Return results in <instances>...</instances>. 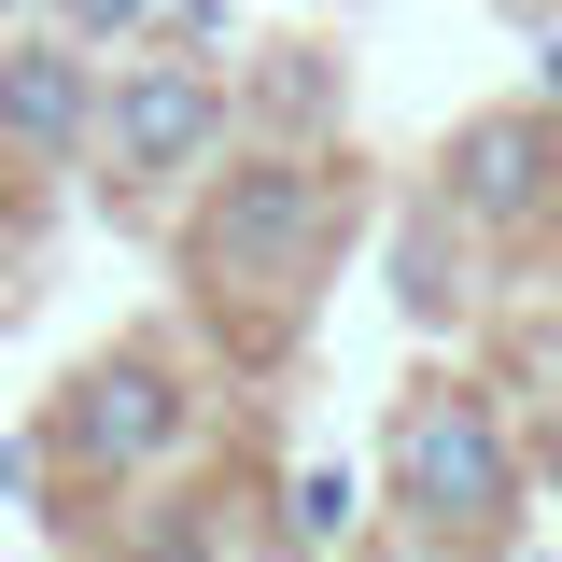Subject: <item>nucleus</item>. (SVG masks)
Listing matches in <instances>:
<instances>
[{
	"label": "nucleus",
	"instance_id": "4",
	"mask_svg": "<svg viewBox=\"0 0 562 562\" xmlns=\"http://www.w3.org/2000/svg\"><path fill=\"white\" fill-rule=\"evenodd\" d=\"M183 422H198L183 351L127 338V351H99V366L57 394V464H70V479H99V492H127L140 464H169V450H183Z\"/></svg>",
	"mask_w": 562,
	"mask_h": 562
},
{
	"label": "nucleus",
	"instance_id": "7",
	"mask_svg": "<svg viewBox=\"0 0 562 562\" xmlns=\"http://www.w3.org/2000/svg\"><path fill=\"white\" fill-rule=\"evenodd\" d=\"M155 14H169V0H57V29H70V43H140Z\"/></svg>",
	"mask_w": 562,
	"mask_h": 562
},
{
	"label": "nucleus",
	"instance_id": "1",
	"mask_svg": "<svg viewBox=\"0 0 562 562\" xmlns=\"http://www.w3.org/2000/svg\"><path fill=\"white\" fill-rule=\"evenodd\" d=\"M380 492H394L408 549H436V562H492L506 535H520V492H535V450H520V422L492 408L479 380H422L408 408H394V450H380Z\"/></svg>",
	"mask_w": 562,
	"mask_h": 562
},
{
	"label": "nucleus",
	"instance_id": "2",
	"mask_svg": "<svg viewBox=\"0 0 562 562\" xmlns=\"http://www.w3.org/2000/svg\"><path fill=\"white\" fill-rule=\"evenodd\" d=\"M324 254H338V183L310 155H254L198 211V281H211L225 324H295L310 281H324Z\"/></svg>",
	"mask_w": 562,
	"mask_h": 562
},
{
	"label": "nucleus",
	"instance_id": "8",
	"mask_svg": "<svg viewBox=\"0 0 562 562\" xmlns=\"http://www.w3.org/2000/svg\"><path fill=\"white\" fill-rule=\"evenodd\" d=\"M338 520H351V479H310V492H295V535H310V549H324Z\"/></svg>",
	"mask_w": 562,
	"mask_h": 562
},
{
	"label": "nucleus",
	"instance_id": "9",
	"mask_svg": "<svg viewBox=\"0 0 562 562\" xmlns=\"http://www.w3.org/2000/svg\"><path fill=\"white\" fill-rule=\"evenodd\" d=\"M520 380H535V408L562 422V324H535V366H520Z\"/></svg>",
	"mask_w": 562,
	"mask_h": 562
},
{
	"label": "nucleus",
	"instance_id": "3",
	"mask_svg": "<svg viewBox=\"0 0 562 562\" xmlns=\"http://www.w3.org/2000/svg\"><path fill=\"white\" fill-rule=\"evenodd\" d=\"M225 127H239L225 70L127 57V70H99V140H85V169H113V198H169V183H198L211 155H225Z\"/></svg>",
	"mask_w": 562,
	"mask_h": 562
},
{
	"label": "nucleus",
	"instance_id": "10",
	"mask_svg": "<svg viewBox=\"0 0 562 562\" xmlns=\"http://www.w3.org/2000/svg\"><path fill=\"white\" fill-rule=\"evenodd\" d=\"M239 562H310V535H281V549H239Z\"/></svg>",
	"mask_w": 562,
	"mask_h": 562
},
{
	"label": "nucleus",
	"instance_id": "6",
	"mask_svg": "<svg viewBox=\"0 0 562 562\" xmlns=\"http://www.w3.org/2000/svg\"><path fill=\"white\" fill-rule=\"evenodd\" d=\"M85 140H99V57L85 43H14L0 29V155L14 169H85Z\"/></svg>",
	"mask_w": 562,
	"mask_h": 562
},
{
	"label": "nucleus",
	"instance_id": "5",
	"mask_svg": "<svg viewBox=\"0 0 562 562\" xmlns=\"http://www.w3.org/2000/svg\"><path fill=\"white\" fill-rule=\"evenodd\" d=\"M436 211H450L479 254L562 225V127H549V113H479V127H450V155H436Z\"/></svg>",
	"mask_w": 562,
	"mask_h": 562
},
{
	"label": "nucleus",
	"instance_id": "11",
	"mask_svg": "<svg viewBox=\"0 0 562 562\" xmlns=\"http://www.w3.org/2000/svg\"><path fill=\"white\" fill-rule=\"evenodd\" d=\"M0 29H14V0H0Z\"/></svg>",
	"mask_w": 562,
	"mask_h": 562
}]
</instances>
